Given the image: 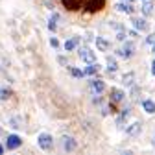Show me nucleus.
Segmentation results:
<instances>
[{
    "mask_svg": "<svg viewBox=\"0 0 155 155\" xmlns=\"http://www.w3.org/2000/svg\"><path fill=\"white\" fill-rule=\"evenodd\" d=\"M37 142H39V148L45 150V151H50L54 148V137L50 133H41L37 137Z\"/></svg>",
    "mask_w": 155,
    "mask_h": 155,
    "instance_id": "f257e3e1",
    "label": "nucleus"
},
{
    "mask_svg": "<svg viewBox=\"0 0 155 155\" xmlns=\"http://www.w3.org/2000/svg\"><path fill=\"white\" fill-rule=\"evenodd\" d=\"M151 74L155 76V61H153V65H151Z\"/></svg>",
    "mask_w": 155,
    "mask_h": 155,
    "instance_id": "a878e982",
    "label": "nucleus"
},
{
    "mask_svg": "<svg viewBox=\"0 0 155 155\" xmlns=\"http://www.w3.org/2000/svg\"><path fill=\"white\" fill-rule=\"evenodd\" d=\"M50 45H52L54 48H57V46H59V43H57V39H50Z\"/></svg>",
    "mask_w": 155,
    "mask_h": 155,
    "instance_id": "b1692460",
    "label": "nucleus"
},
{
    "mask_svg": "<svg viewBox=\"0 0 155 155\" xmlns=\"http://www.w3.org/2000/svg\"><path fill=\"white\" fill-rule=\"evenodd\" d=\"M91 89H92L94 92H98V94H100V92L105 91V83H104L102 80H92V81H91Z\"/></svg>",
    "mask_w": 155,
    "mask_h": 155,
    "instance_id": "ddd939ff",
    "label": "nucleus"
},
{
    "mask_svg": "<svg viewBox=\"0 0 155 155\" xmlns=\"http://www.w3.org/2000/svg\"><path fill=\"white\" fill-rule=\"evenodd\" d=\"M76 146H78V142L72 139V137H61V148L65 150V151H74L76 150Z\"/></svg>",
    "mask_w": 155,
    "mask_h": 155,
    "instance_id": "6e6552de",
    "label": "nucleus"
},
{
    "mask_svg": "<svg viewBox=\"0 0 155 155\" xmlns=\"http://www.w3.org/2000/svg\"><path fill=\"white\" fill-rule=\"evenodd\" d=\"M133 81H135V74H133V72H127V74H124V78H122V83H124L126 87H131V85H133Z\"/></svg>",
    "mask_w": 155,
    "mask_h": 155,
    "instance_id": "6ab92c4d",
    "label": "nucleus"
},
{
    "mask_svg": "<svg viewBox=\"0 0 155 155\" xmlns=\"http://www.w3.org/2000/svg\"><path fill=\"white\" fill-rule=\"evenodd\" d=\"M0 135H2V127H0Z\"/></svg>",
    "mask_w": 155,
    "mask_h": 155,
    "instance_id": "c756f323",
    "label": "nucleus"
},
{
    "mask_svg": "<svg viewBox=\"0 0 155 155\" xmlns=\"http://www.w3.org/2000/svg\"><path fill=\"white\" fill-rule=\"evenodd\" d=\"M114 8H116V11L126 13V15H133V13H135V8H133V4H131V2H124V0H122V2H118V4H116Z\"/></svg>",
    "mask_w": 155,
    "mask_h": 155,
    "instance_id": "1a4fd4ad",
    "label": "nucleus"
},
{
    "mask_svg": "<svg viewBox=\"0 0 155 155\" xmlns=\"http://www.w3.org/2000/svg\"><path fill=\"white\" fill-rule=\"evenodd\" d=\"M153 146H155V140H153Z\"/></svg>",
    "mask_w": 155,
    "mask_h": 155,
    "instance_id": "2f4dec72",
    "label": "nucleus"
},
{
    "mask_svg": "<svg viewBox=\"0 0 155 155\" xmlns=\"http://www.w3.org/2000/svg\"><path fill=\"white\" fill-rule=\"evenodd\" d=\"M11 94H13V92H11V89H8V87L0 89V100H8Z\"/></svg>",
    "mask_w": 155,
    "mask_h": 155,
    "instance_id": "412c9836",
    "label": "nucleus"
},
{
    "mask_svg": "<svg viewBox=\"0 0 155 155\" xmlns=\"http://www.w3.org/2000/svg\"><path fill=\"white\" fill-rule=\"evenodd\" d=\"M78 45H80V37H72V39H68V41L65 43V50L70 52V50H74Z\"/></svg>",
    "mask_w": 155,
    "mask_h": 155,
    "instance_id": "4468645a",
    "label": "nucleus"
},
{
    "mask_svg": "<svg viewBox=\"0 0 155 155\" xmlns=\"http://www.w3.org/2000/svg\"><path fill=\"white\" fill-rule=\"evenodd\" d=\"M70 74L74 78H83V70H80V68H70Z\"/></svg>",
    "mask_w": 155,
    "mask_h": 155,
    "instance_id": "4be33fe9",
    "label": "nucleus"
},
{
    "mask_svg": "<svg viewBox=\"0 0 155 155\" xmlns=\"http://www.w3.org/2000/svg\"><path fill=\"white\" fill-rule=\"evenodd\" d=\"M105 8V0H87L85 2V11L87 13H96Z\"/></svg>",
    "mask_w": 155,
    "mask_h": 155,
    "instance_id": "f03ea898",
    "label": "nucleus"
},
{
    "mask_svg": "<svg viewBox=\"0 0 155 155\" xmlns=\"http://www.w3.org/2000/svg\"><path fill=\"white\" fill-rule=\"evenodd\" d=\"M140 2H146V0H140Z\"/></svg>",
    "mask_w": 155,
    "mask_h": 155,
    "instance_id": "7c9ffc66",
    "label": "nucleus"
},
{
    "mask_svg": "<svg viewBox=\"0 0 155 155\" xmlns=\"http://www.w3.org/2000/svg\"><path fill=\"white\" fill-rule=\"evenodd\" d=\"M57 21H59V15L54 13V15L50 17V21H48V28H50V31H55V30H57Z\"/></svg>",
    "mask_w": 155,
    "mask_h": 155,
    "instance_id": "a211bd4d",
    "label": "nucleus"
},
{
    "mask_svg": "<svg viewBox=\"0 0 155 155\" xmlns=\"http://www.w3.org/2000/svg\"><path fill=\"white\" fill-rule=\"evenodd\" d=\"M78 55H80V59L85 61L87 65L89 63H96V54L91 48H80V50H78Z\"/></svg>",
    "mask_w": 155,
    "mask_h": 155,
    "instance_id": "7ed1b4c3",
    "label": "nucleus"
},
{
    "mask_svg": "<svg viewBox=\"0 0 155 155\" xmlns=\"http://www.w3.org/2000/svg\"><path fill=\"white\" fill-rule=\"evenodd\" d=\"M146 41H148L150 45H153V43H155V33H151V35H148V39H146Z\"/></svg>",
    "mask_w": 155,
    "mask_h": 155,
    "instance_id": "5701e85b",
    "label": "nucleus"
},
{
    "mask_svg": "<svg viewBox=\"0 0 155 155\" xmlns=\"http://www.w3.org/2000/svg\"><path fill=\"white\" fill-rule=\"evenodd\" d=\"M63 2V6L68 9V11H78L81 8V4H83V0H61Z\"/></svg>",
    "mask_w": 155,
    "mask_h": 155,
    "instance_id": "9d476101",
    "label": "nucleus"
},
{
    "mask_svg": "<svg viewBox=\"0 0 155 155\" xmlns=\"http://www.w3.org/2000/svg\"><path fill=\"white\" fill-rule=\"evenodd\" d=\"M98 70H100L98 61H96V63H89V67L83 70V76H94V74H98Z\"/></svg>",
    "mask_w": 155,
    "mask_h": 155,
    "instance_id": "f8f14e48",
    "label": "nucleus"
},
{
    "mask_svg": "<svg viewBox=\"0 0 155 155\" xmlns=\"http://www.w3.org/2000/svg\"><path fill=\"white\" fill-rule=\"evenodd\" d=\"M131 22H133V28L137 30V31H148V30H150V24H148V21H146V18L135 17Z\"/></svg>",
    "mask_w": 155,
    "mask_h": 155,
    "instance_id": "0eeeda50",
    "label": "nucleus"
},
{
    "mask_svg": "<svg viewBox=\"0 0 155 155\" xmlns=\"http://www.w3.org/2000/svg\"><path fill=\"white\" fill-rule=\"evenodd\" d=\"M140 129H142V124H140V122H133V124H129V126L126 127V133L131 135V137H135V135L140 133Z\"/></svg>",
    "mask_w": 155,
    "mask_h": 155,
    "instance_id": "9b49d317",
    "label": "nucleus"
},
{
    "mask_svg": "<svg viewBox=\"0 0 155 155\" xmlns=\"http://www.w3.org/2000/svg\"><path fill=\"white\" fill-rule=\"evenodd\" d=\"M135 48H137V46H135V43H131V41H127L118 52H116V54H118L120 57H124V59H129V57L135 54Z\"/></svg>",
    "mask_w": 155,
    "mask_h": 155,
    "instance_id": "20e7f679",
    "label": "nucleus"
},
{
    "mask_svg": "<svg viewBox=\"0 0 155 155\" xmlns=\"http://www.w3.org/2000/svg\"><path fill=\"white\" fill-rule=\"evenodd\" d=\"M96 46H98L100 52H107L109 50V43L105 41L104 37H96Z\"/></svg>",
    "mask_w": 155,
    "mask_h": 155,
    "instance_id": "2eb2a0df",
    "label": "nucleus"
},
{
    "mask_svg": "<svg viewBox=\"0 0 155 155\" xmlns=\"http://www.w3.org/2000/svg\"><path fill=\"white\" fill-rule=\"evenodd\" d=\"M124 2H133V0H124Z\"/></svg>",
    "mask_w": 155,
    "mask_h": 155,
    "instance_id": "c85d7f7f",
    "label": "nucleus"
},
{
    "mask_svg": "<svg viewBox=\"0 0 155 155\" xmlns=\"http://www.w3.org/2000/svg\"><path fill=\"white\" fill-rule=\"evenodd\" d=\"M142 109H144L146 113L153 114V113H155V102H153V100H144V102H142Z\"/></svg>",
    "mask_w": 155,
    "mask_h": 155,
    "instance_id": "f3484780",
    "label": "nucleus"
},
{
    "mask_svg": "<svg viewBox=\"0 0 155 155\" xmlns=\"http://www.w3.org/2000/svg\"><path fill=\"white\" fill-rule=\"evenodd\" d=\"M107 70L109 72H116V70H118V63H116L114 57H107Z\"/></svg>",
    "mask_w": 155,
    "mask_h": 155,
    "instance_id": "aec40b11",
    "label": "nucleus"
},
{
    "mask_svg": "<svg viewBox=\"0 0 155 155\" xmlns=\"http://www.w3.org/2000/svg\"><path fill=\"white\" fill-rule=\"evenodd\" d=\"M109 96H111V102H113V104H120V102L126 100V92H124L122 89H116V87L111 89Z\"/></svg>",
    "mask_w": 155,
    "mask_h": 155,
    "instance_id": "39448f33",
    "label": "nucleus"
},
{
    "mask_svg": "<svg viewBox=\"0 0 155 155\" xmlns=\"http://www.w3.org/2000/svg\"><path fill=\"white\" fill-rule=\"evenodd\" d=\"M151 50H153V54H155V43H153V45H151Z\"/></svg>",
    "mask_w": 155,
    "mask_h": 155,
    "instance_id": "cd10ccee",
    "label": "nucleus"
},
{
    "mask_svg": "<svg viewBox=\"0 0 155 155\" xmlns=\"http://www.w3.org/2000/svg\"><path fill=\"white\" fill-rule=\"evenodd\" d=\"M142 13H144L146 17L153 15V2H151V0H146V2H142Z\"/></svg>",
    "mask_w": 155,
    "mask_h": 155,
    "instance_id": "dca6fc26",
    "label": "nucleus"
},
{
    "mask_svg": "<svg viewBox=\"0 0 155 155\" xmlns=\"http://www.w3.org/2000/svg\"><path fill=\"white\" fill-rule=\"evenodd\" d=\"M21 144H22V140H21L18 135H8V139H6V150H17Z\"/></svg>",
    "mask_w": 155,
    "mask_h": 155,
    "instance_id": "423d86ee",
    "label": "nucleus"
},
{
    "mask_svg": "<svg viewBox=\"0 0 155 155\" xmlns=\"http://www.w3.org/2000/svg\"><path fill=\"white\" fill-rule=\"evenodd\" d=\"M116 39H118V41H124V39H126V33H124V31H120L118 35H116Z\"/></svg>",
    "mask_w": 155,
    "mask_h": 155,
    "instance_id": "393cba45",
    "label": "nucleus"
},
{
    "mask_svg": "<svg viewBox=\"0 0 155 155\" xmlns=\"http://www.w3.org/2000/svg\"><path fill=\"white\" fill-rule=\"evenodd\" d=\"M0 153H4V146L2 144H0Z\"/></svg>",
    "mask_w": 155,
    "mask_h": 155,
    "instance_id": "bb28decb",
    "label": "nucleus"
}]
</instances>
